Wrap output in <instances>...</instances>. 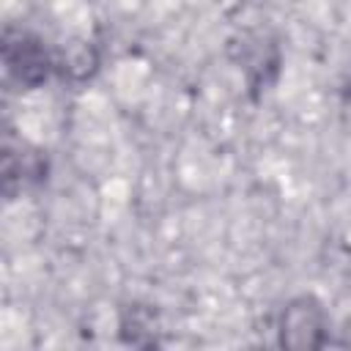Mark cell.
I'll list each match as a JSON object with an SVG mask.
<instances>
[{
    "label": "cell",
    "instance_id": "6da1fadb",
    "mask_svg": "<svg viewBox=\"0 0 351 351\" xmlns=\"http://www.w3.org/2000/svg\"><path fill=\"white\" fill-rule=\"evenodd\" d=\"M326 340V313L318 299L296 296L282 307L280 343L285 348H318Z\"/></svg>",
    "mask_w": 351,
    "mask_h": 351
},
{
    "label": "cell",
    "instance_id": "7a4b0ae2",
    "mask_svg": "<svg viewBox=\"0 0 351 351\" xmlns=\"http://www.w3.org/2000/svg\"><path fill=\"white\" fill-rule=\"evenodd\" d=\"M3 60H5L8 74L25 88H33V85L44 82L47 74H49V55H47L44 44L36 36L22 33V30H8L5 33Z\"/></svg>",
    "mask_w": 351,
    "mask_h": 351
}]
</instances>
